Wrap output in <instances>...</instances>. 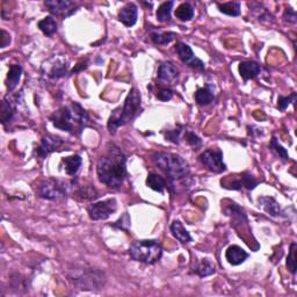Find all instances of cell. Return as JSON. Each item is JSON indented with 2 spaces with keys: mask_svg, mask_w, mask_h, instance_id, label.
I'll return each instance as SVG.
<instances>
[{
  "mask_svg": "<svg viewBox=\"0 0 297 297\" xmlns=\"http://www.w3.org/2000/svg\"><path fill=\"white\" fill-rule=\"evenodd\" d=\"M151 159L158 168L172 182L186 179L189 177L191 168L187 161L178 154L169 152H154Z\"/></svg>",
  "mask_w": 297,
  "mask_h": 297,
  "instance_id": "obj_4",
  "label": "cell"
},
{
  "mask_svg": "<svg viewBox=\"0 0 297 297\" xmlns=\"http://www.w3.org/2000/svg\"><path fill=\"white\" fill-rule=\"evenodd\" d=\"M45 5L51 14L64 19L72 15L80 6L78 3L70 2V0H48V2H45Z\"/></svg>",
  "mask_w": 297,
  "mask_h": 297,
  "instance_id": "obj_11",
  "label": "cell"
},
{
  "mask_svg": "<svg viewBox=\"0 0 297 297\" xmlns=\"http://www.w3.org/2000/svg\"><path fill=\"white\" fill-rule=\"evenodd\" d=\"M182 129H184V126L179 125L178 128L173 129V130H167V133H165L166 140L169 141V142H172V143H174V144H179Z\"/></svg>",
  "mask_w": 297,
  "mask_h": 297,
  "instance_id": "obj_34",
  "label": "cell"
},
{
  "mask_svg": "<svg viewBox=\"0 0 297 297\" xmlns=\"http://www.w3.org/2000/svg\"><path fill=\"white\" fill-rule=\"evenodd\" d=\"M194 17V7L189 3H182L176 10V18L182 22L189 21Z\"/></svg>",
  "mask_w": 297,
  "mask_h": 297,
  "instance_id": "obj_26",
  "label": "cell"
},
{
  "mask_svg": "<svg viewBox=\"0 0 297 297\" xmlns=\"http://www.w3.org/2000/svg\"><path fill=\"white\" fill-rule=\"evenodd\" d=\"M283 20L288 23H292V25H295V23L297 22V14H296L295 10H292V9H290V7H289V9L284 11Z\"/></svg>",
  "mask_w": 297,
  "mask_h": 297,
  "instance_id": "obj_39",
  "label": "cell"
},
{
  "mask_svg": "<svg viewBox=\"0 0 297 297\" xmlns=\"http://www.w3.org/2000/svg\"><path fill=\"white\" fill-rule=\"evenodd\" d=\"M193 272L199 275L200 278H207V276H210L216 272V266L211 261V259L204 258L197 261L195 264V267H193Z\"/></svg>",
  "mask_w": 297,
  "mask_h": 297,
  "instance_id": "obj_19",
  "label": "cell"
},
{
  "mask_svg": "<svg viewBox=\"0 0 297 297\" xmlns=\"http://www.w3.org/2000/svg\"><path fill=\"white\" fill-rule=\"evenodd\" d=\"M67 73V64L63 62H56L51 66L48 76L53 79H58L64 77Z\"/></svg>",
  "mask_w": 297,
  "mask_h": 297,
  "instance_id": "obj_31",
  "label": "cell"
},
{
  "mask_svg": "<svg viewBox=\"0 0 297 297\" xmlns=\"http://www.w3.org/2000/svg\"><path fill=\"white\" fill-rule=\"evenodd\" d=\"M63 144H64V140H62L61 137L55 136V135H47L42 138L41 144L36 150L37 156L45 159L50 153L57 151Z\"/></svg>",
  "mask_w": 297,
  "mask_h": 297,
  "instance_id": "obj_13",
  "label": "cell"
},
{
  "mask_svg": "<svg viewBox=\"0 0 297 297\" xmlns=\"http://www.w3.org/2000/svg\"><path fill=\"white\" fill-rule=\"evenodd\" d=\"M150 37H151V41L154 45L167 46L177 37V34L172 33V31H168V33H152Z\"/></svg>",
  "mask_w": 297,
  "mask_h": 297,
  "instance_id": "obj_30",
  "label": "cell"
},
{
  "mask_svg": "<svg viewBox=\"0 0 297 297\" xmlns=\"http://www.w3.org/2000/svg\"><path fill=\"white\" fill-rule=\"evenodd\" d=\"M69 280L79 289L93 290L104 286V273L92 268L72 269L69 274Z\"/></svg>",
  "mask_w": 297,
  "mask_h": 297,
  "instance_id": "obj_6",
  "label": "cell"
},
{
  "mask_svg": "<svg viewBox=\"0 0 297 297\" xmlns=\"http://www.w3.org/2000/svg\"><path fill=\"white\" fill-rule=\"evenodd\" d=\"M22 74V67L19 64H13L10 66L9 73H7L6 78V87L9 92H13V91L17 89L20 79H21Z\"/></svg>",
  "mask_w": 297,
  "mask_h": 297,
  "instance_id": "obj_20",
  "label": "cell"
},
{
  "mask_svg": "<svg viewBox=\"0 0 297 297\" xmlns=\"http://www.w3.org/2000/svg\"><path fill=\"white\" fill-rule=\"evenodd\" d=\"M217 7L221 13L227 14L229 17H238L240 15V4L239 3H223L217 4Z\"/></svg>",
  "mask_w": 297,
  "mask_h": 297,
  "instance_id": "obj_29",
  "label": "cell"
},
{
  "mask_svg": "<svg viewBox=\"0 0 297 297\" xmlns=\"http://www.w3.org/2000/svg\"><path fill=\"white\" fill-rule=\"evenodd\" d=\"M296 100V93H292L291 96L289 97H279L278 99V107L280 110H286L288 108V106L295 102Z\"/></svg>",
  "mask_w": 297,
  "mask_h": 297,
  "instance_id": "obj_36",
  "label": "cell"
},
{
  "mask_svg": "<svg viewBox=\"0 0 297 297\" xmlns=\"http://www.w3.org/2000/svg\"><path fill=\"white\" fill-rule=\"evenodd\" d=\"M117 209V202L115 199H107L91 204L87 208L89 216L93 221H104L113 215Z\"/></svg>",
  "mask_w": 297,
  "mask_h": 297,
  "instance_id": "obj_9",
  "label": "cell"
},
{
  "mask_svg": "<svg viewBox=\"0 0 297 297\" xmlns=\"http://www.w3.org/2000/svg\"><path fill=\"white\" fill-rule=\"evenodd\" d=\"M14 115V107L12 105V102L7 100L5 98L2 102V109H0V120H2V123L5 125L12 121Z\"/></svg>",
  "mask_w": 297,
  "mask_h": 297,
  "instance_id": "obj_27",
  "label": "cell"
},
{
  "mask_svg": "<svg viewBox=\"0 0 297 297\" xmlns=\"http://www.w3.org/2000/svg\"><path fill=\"white\" fill-rule=\"evenodd\" d=\"M141 113V94L133 87L130 90L128 97L125 98L124 104L122 107L114 109L108 120V130L110 134H115L120 126L132 122L138 114Z\"/></svg>",
  "mask_w": 297,
  "mask_h": 297,
  "instance_id": "obj_3",
  "label": "cell"
},
{
  "mask_svg": "<svg viewBox=\"0 0 297 297\" xmlns=\"http://www.w3.org/2000/svg\"><path fill=\"white\" fill-rule=\"evenodd\" d=\"M62 164L63 166H64L66 174L73 177L76 176L79 171V168H80V166L82 164V159L80 156H78V154H73V156L63 158Z\"/></svg>",
  "mask_w": 297,
  "mask_h": 297,
  "instance_id": "obj_22",
  "label": "cell"
},
{
  "mask_svg": "<svg viewBox=\"0 0 297 297\" xmlns=\"http://www.w3.org/2000/svg\"><path fill=\"white\" fill-rule=\"evenodd\" d=\"M259 185V180H257L251 173L244 172L239 174V176L233 177V180L225 179L222 180V187L228 189H235V191H239L241 188H246L248 191H253L257 186Z\"/></svg>",
  "mask_w": 297,
  "mask_h": 297,
  "instance_id": "obj_10",
  "label": "cell"
},
{
  "mask_svg": "<svg viewBox=\"0 0 297 297\" xmlns=\"http://www.w3.org/2000/svg\"><path fill=\"white\" fill-rule=\"evenodd\" d=\"M271 149H272L274 152H276V154H278V156H279L280 158H282V159H283L284 161L289 160V154H288V151H287L286 149L283 148L282 145H281V144L279 143L278 138H276V137H273V138H272V142H271Z\"/></svg>",
  "mask_w": 297,
  "mask_h": 297,
  "instance_id": "obj_33",
  "label": "cell"
},
{
  "mask_svg": "<svg viewBox=\"0 0 297 297\" xmlns=\"http://www.w3.org/2000/svg\"><path fill=\"white\" fill-rule=\"evenodd\" d=\"M36 194L45 200H63L67 195V184L65 181L49 178L39 182L36 188Z\"/></svg>",
  "mask_w": 297,
  "mask_h": 297,
  "instance_id": "obj_7",
  "label": "cell"
},
{
  "mask_svg": "<svg viewBox=\"0 0 297 297\" xmlns=\"http://www.w3.org/2000/svg\"><path fill=\"white\" fill-rule=\"evenodd\" d=\"M78 194L85 200H94L96 197H98L96 189H94V187H91V186L80 187V189L78 191Z\"/></svg>",
  "mask_w": 297,
  "mask_h": 297,
  "instance_id": "obj_35",
  "label": "cell"
},
{
  "mask_svg": "<svg viewBox=\"0 0 297 297\" xmlns=\"http://www.w3.org/2000/svg\"><path fill=\"white\" fill-rule=\"evenodd\" d=\"M248 258V253L238 245H231L225 251V259L232 266H239Z\"/></svg>",
  "mask_w": 297,
  "mask_h": 297,
  "instance_id": "obj_15",
  "label": "cell"
},
{
  "mask_svg": "<svg viewBox=\"0 0 297 297\" xmlns=\"http://www.w3.org/2000/svg\"><path fill=\"white\" fill-rule=\"evenodd\" d=\"M55 128L66 132L74 136H79L89 124V115L78 102H71L69 106H63L50 116Z\"/></svg>",
  "mask_w": 297,
  "mask_h": 297,
  "instance_id": "obj_2",
  "label": "cell"
},
{
  "mask_svg": "<svg viewBox=\"0 0 297 297\" xmlns=\"http://www.w3.org/2000/svg\"><path fill=\"white\" fill-rule=\"evenodd\" d=\"M296 251H297V244L295 241H292L290 244V252H289L288 258H287V268L292 275L296 274L297 271V265H296Z\"/></svg>",
  "mask_w": 297,
  "mask_h": 297,
  "instance_id": "obj_32",
  "label": "cell"
},
{
  "mask_svg": "<svg viewBox=\"0 0 297 297\" xmlns=\"http://www.w3.org/2000/svg\"><path fill=\"white\" fill-rule=\"evenodd\" d=\"M199 159L201 161V164L210 172L223 173L225 169H227V166H225L223 161V152H222L221 150H205V151L200 154Z\"/></svg>",
  "mask_w": 297,
  "mask_h": 297,
  "instance_id": "obj_8",
  "label": "cell"
},
{
  "mask_svg": "<svg viewBox=\"0 0 297 297\" xmlns=\"http://www.w3.org/2000/svg\"><path fill=\"white\" fill-rule=\"evenodd\" d=\"M176 51L179 55V58L181 59L182 63L187 64L189 67L195 70H203L204 64L201 59L196 58L194 55L193 50L188 45H186L184 42H177L176 45Z\"/></svg>",
  "mask_w": 297,
  "mask_h": 297,
  "instance_id": "obj_12",
  "label": "cell"
},
{
  "mask_svg": "<svg viewBox=\"0 0 297 297\" xmlns=\"http://www.w3.org/2000/svg\"><path fill=\"white\" fill-rule=\"evenodd\" d=\"M126 157L115 144L110 143L105 156L98 160L97 173L100 182L110 188H120L126 177Z\"/></svg>",
  "mask_w": 297,
  "mask_h": 297,
  "instance_id": "obj_1",
  "label": "cell"
},
{
  "mask_svg": "<svg viewBox=\"0 0 297 297\" xmlns=\"http://www.w3.org/2000/svg\"><path fill=\"white\" fill-rule=\"evenodd\" d=\"M178 74H179V71L171 62L160 63L158 67V79L163 82H172L174 79L178 78Z\"/></svg>",
  "mask_w": 297,
  "mask_h": 297,
  "instance_id": "obj_17",
  "label": "cell"
},
{
  "mask_svg": "<svg viewBox=\"0 0 297 297\" xmlns=\"http://www.w3.org/2000/svg\"><path fill=\"white\" fill-rule=\"evenodd\" d=\"M174 6V2H165L158 7L157 20L159 22H168L171 20V12Z\"/></svg>",
  "mask_w": 297,
  "mask_h": 297,
  "instance_id": "obj_28",
  "label": "cell"
},
{
  "mask_svg": "<svg viewBox=\"0 0 297 297\" xmlns=\"http://www.w3.org/2000/svg\"><path fill=\"white\" fill-rule=\"evenodd\" d=\"M260 207L266 211L268 215H271L273 217H280L282 216V209H281L280 204L278 203L274 197L271 196H261L258 199Z\"/></svg>",
  "mask_w": 297,
  "mask_h": 297,
  "instance_id": "obj_18",
  "label": "cell"
},
{
  "mask_svg": "<svg viewBox=\"0 0 297 297\" xmlns=\"http://www.w3.org/2000/svg\"><path fill=\"white\" fill-rule=\"evenodd\" d=\"M113 227L121 229V230H128L129 227H130V217L128 215V213H125L120 220L115 222V223L113 224Z\"/></svg>",
  "mask_w": 297,
  "mask_h": 297,
  "instance_id": "obj_38",
  "label": "cell"
},
{
  "mask_svg": "<svg viewBox=\"0 0 297 297\" xmlns=\"http://www.w3.org/2000/svg\"><path fill=\"white\" fill-rule=\"evenodd\" d=\"M214 98H215V94H214L213 90L209 86L201 87L195 93V101L200 106L210 105L214 101Z\"/></svg>",
  "mask_w": 297,
  "mask_h": 297,
  "instance_id": "obj_23",
  "label": "cell"
},
{
  "mask_svg": "<svg viewBox=\"0 0 297 297\" xmlns=\"http://www.w3.org/2000/svg\"><path fill=\"white\" fill-rule=\"evenodd\" d=\"M185 138H186V141H187V143L189 145L194 146V148H197V146H200L201 143H202L201 138L197 136L195 133L191 132V130H187V132H186Z\"/></svg>",
  "mask_w": 297,
  "mask_h": 297,
  "instance_id": "obj_37",
  "label": "cell"
},
{
  "mask_svg": "<svg viewBox=\"0 0 297 297\" xmlns=\"http://www.w3.org/2000/svg\"><path fill=\"white\" fill-rule=\"evenodd\" d=\"M86 64H87L86 62H82V63H80V64H78V65H77V67H76V69H73L72 71H71V74H73V73H77L78 71H80V70H82V69H85V67L87 66Z\"/></svg>",
  "mask_w": 297,
  "mask_h": 297,
  "instance_id": "obj_42",
  "label": "cell"
},
{
  "mask_svg": "<svg viewBox=\"0 0 297 297\" xmlns=\"http://www.w3.org/2000/svg\"><path fill=\"white\" fill-rule=\"evenodd\" d=\"M129 256L132 259L143 264H156L163 256V247L160 243L154 239L136 240L130 245Z\"/></svg>",
  "mask_w": 297,
  "mask_h": 297,
  "instance_id": "obj_5",
  "label": "cell"
},
{
  "mask_svg": "<svg viewBox=\"0 0 297 297\" xmlns=\"http://www.w3.org/2000/svg\"><path fill=\"white\" fill-rule=\"evenodd\" d=\"M157 98L161 101H169L173 98V91L169 89H163L157 92Z\"/></svg>",
  "mask_w": 297,
  "mask_h": 297,
  "instance_id": "obj_40",
  "label": "cell"
},
{
  "mask_svg": "<svg viewBox=\"0 0 297 297\" xmlns=\"http://www.w3.org/2000/svg\"><path fill=\"white\" fill-rule=\"evenodd\" d=\"M238 70L240 77L243 78L245 81H247L259 76L261 72V66L259 63H257L254 61H245L239 63Z\"/></svg>",
  "mask_w": 297,
  "mask_h": 297,
  "instance_id": "obj_16",
  "label": "cell"
},
{
  "mask_svg": "<svg viewBox=\"0 0 297 297\" xmlns=\"http://www.w3.org/2000/svg\"><path fill=\"white\" fill-rule=\"evenodd\" d=\"M11 43V35L5 29L0 30V48H6Z\"/></svg>",
  "mask_w": 297,
  "mask_h": 297,
  "instance_id": "obj_41",
  "label": "cell"
},
{
  "mask_svg": "<svg viewBox=\"0 0 297 297\" xmlns=\"http://www.w3.org/2000/svg\"><path fill=\"white\" fill-rule=\"evenodd\" d=\"M169 230H171L174 238L179 240L180 243L187 244V243H191V241L193 240L191 233L186 230V228L182 225L180 221H174L171 224V227H169Z\"/></svg>",
  "mask_w": 297,
  "mask_h": 297,
  "instance_id": "obj_21",
  "label": "cell"
},
{
  "mask_svg": "<svg viewBox=\"0 0 297 297\" xmlns=\"http://www.w3.org/2000/svg\"><path fill=\"white\" fill-rule=\"evenodd\" d=\"M37 26L46 36H53L57 31V22L53 17H46L37 23Z\"/></svg>",
  "mask_w": 297,
  "mask_h": 297,
  "instance_id": "obj_25",
  "label": "cell"
},
{
  "mask_svg": "<svg viewBox=\"0 0 297 297\" xmlns=\"http://www.w3.org/2000/svg\"><path fill=\"white\" fill-rule=\"evenodd\" d=\"M138 19V9L134 3H128L118 12V20L125 27H133L136 25Z\"/></svg>",
  "mask_w": 297,
  "mask_h": 297,
  "instance_id": "obj_14",
  "label": "cell"
},
{
  "mask_svg": "<svg viewBox=\"0 0 297 297\" xmlns=\"http://www.w3.org/2000/svg\"><path fill=\"white\" fill-rule=\"evenodd\" d=\"M146 186L149 188H151L152 191L158 192V193H163L164 189L167 187L166 185V180L163 177L158 176L156 173H150L148 176V179H146Z\"/></svg>",
  "mask_w": 297,
  "mask_h": 297,
  "instance_id": "obj_24",
  "label": "cell"
}]
</instances>
